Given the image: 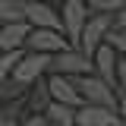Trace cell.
<instances>
[{
  "mask_svg": "<svg viewBox=\"0 0 126 126\" xmlns=\"http://www.w3.org/2000/svg\"><path fill=\"white\" fill-rule=\"evenodd\" d=\"M76 82V88L82 92L85 104H101V107H117L120 104V94L113 85H107L98 73H82V76H69Z\"/></svg>",
  "mask_w": 126,
  "mask_h": 126,
  "instance_id": "obj_1",
  "label": "cell"
},
{
  "mask_svg": "<svg viewBox=\"0 0 126 126\" xmlns=\"http://www.w3.org/2000/svg\"><path fill=\"white\" fill-rule=\"evenodd\" d=\"M47 73H63V76L94 73V60L82 50V47H63V50H57V54H50V60H47Z\"/></svg>",
  "mask_w": 126,
  "mask_h": 126,
  "instance_id": "obj_2",
  "label": "cell"
},
{
  "mask_svg": "<svg viewBox=\"0 0 126 126\" xmlns=\"http://www.w3.org/2000/svg\"><path fill=\"white\" fill-rule=\"evenodd\" d=\"M113 29V13H92L88 16V22H85V29H82V38H79V47L94 57V50L107 41V32Z\"/></svg>",
  "mask_w": 126,
  "mask_h": 126,
  "instance_id": "obj_3",
  "label": "cell"
},
{
  "mask_svg": "<svg viewBox=\"0 0 126 126\" xmlns=\"http://www.w3.org/2000/svg\"><path fill=\"white\" fill-rule=\"evenodd\" d=\"M25 47L29 50H38V54H57L63 47H73L66 32L63 29H41V25H32L29 38H25Z\"/></svg>",
  "mask_w": 126,
  "mask_h": 126,
  "instance_id": "obj_4",
  "label": "cell"
},
{
  "mask_svg": "<svg viewBox=\"0 0 126 126\" xmlns=\"http://www.w3.org/2000/svg\"><path fill=\"white\" fill-rule=\"evenodd\" d=\"M88 16H92V10H88L85 0H66L63 3L60 19H63V32H66V38H69L73 47H79V38H82V29H85Z\"/></svg>",
  "mask_w": 126,
  "mask_h": 126,
  "instance_id": "obj_5",
  "label": "cell"
},
{
  "mask_svg": "<svg viewBox=\"0 0 126 126\" xmlns=\"http://www.w3.org/2000/svg\"><path fill=\"white\" fill-rule=\"evenodd\" d=\"M47 60H50V54H38V50L22 54V60L16 63V69H13V79H16V82H22V85L29 88L38 76H44V73H47Z\"/></svg>",
  "mask_w": 126,
  "mask_h": 126,
  "instance_id": "obj_6",
  "label": "cell"
},
{
  "mask_svg": "<svg viewBox=\"0 0 126 126\" xmlns=\"http://www.w3.org/2000/svg\"><path fill=\"white\" fill-rule=\"evenodd\" d=\"M117 123H123L117 107H101V104L76 107V126H117Z\"/></svg>",
  "mask_w": 126,
  "mask_h": 126,
  "instance_id": "obj_7",
  "label": "cell"
},
{
  "mask_svg": "<svg viewBox=\"0 0 126 126\" xmlns=\"http://www.w3.org/2000/svg\"><path fill=\"white\" fill-rule=\"evenodd\" d=\"M47 88H50V98L60 101V104H69V107H82V104H85V101H82V92L76 88V82L69 76H63V73H50Z\"/></svg>",
  "mask_w": 126,
  "mask_h": 126,
  "instance_id": "obj_8",
  "label": "cell"
},
{
  "mask_svg": "<svg viewBox=\"0 0 126 126\" xmlns=\"http://www.w3.org/2000/svg\"><path fill=\"white\" fill-rule=\"evenodd\" d=\"M29 32H32V22H29V19L3 22V25H0V50H22Z\"/></svg>",
  "mask_w": 126,
  "mask_h": 126,
  "instance_id": "obj_9",
  "label": "cell"
},
{
  "mask_svg": "<svg viewBox=\"0 0 126 126\" xmlns=\"http://www.w3.org/2000/svg\"><path fill=\"white\" fill-rule=\"evenodd\" d=\"M94 73L104 79L107 85H113V88H120L117 85V47L110 44V41H104V44L94 50Z\"/></svg>",
  "mask_w": 126,
  "mask_h": 126,
  "instance_id": "obj_10",
  "label": "cell"
},
{
  "mask_svg": "<svg viewBox=\"0 0 126 126\" xmlns=\"http://www.w3.org/2000/svg\"><path fill=\"white\" fill-rule=\"evenodd\" d=\"M25 19H29L32 25H41V29H63L60 13H57L54 6H47V3H38V0H29Z\"/></svg>",
  "mask_w": 126,
  "mask_h": 126,
  "instance_id": "obj_11",
  "label": "cell"
},
{
  "mask_svg": "<svg viewBox=\"0 0 126 126\" xmlns=\"http://www.w3.org/2000/svg\"><path fill=\"white\" fill-rule=\"evenodd\" d=\"M50 101H54V98H50V88H47V82H41V76H38L32 82V92H29V98H25V107H29L32 113H44Z\"/></svg>",
  "mask_w": 126,
  "mask_h": 126,
  "instance_id": "obj_12",
  "label": "cell"
},
{
  "mask_svg": "<svg viewBox=\"0 0 126 126\" xmlns=\"http://www.w3.org/2000/svg\"><path fill=\"white\" fill-rule=\"evenodd\" d=\"M44 117H47V123H54V126H76V107L60 104V101H50Z\"/></svg>",
  "mask_w": 126,
  "mask_h": 126,
  "instance_id": "obj_13",
  "label": "cell"
},
{
  "mask_svg": "<svg viewBox=\"0 0 126 126\" xmlns=\"http://www.w3.org/2000/svg\"><path fill=\"white\" fill-rule=\"evenodd\" d=\"M25 6H29V0H0V22L25 19Z\"/></svg>",
  "mask_w": 126,
  "mask_h": 126,
  "instance_id": "obj_14",
  "label": "cell"
},
{
  "mask_svg": "<svg viewBox=\"0 0 126 126\" xmlns=\"http://www.w3.org/2000/svg\"><path fill=\"white\" fill-rule=\"evenodd\" d=\"M85 3H88L92 13H117L126 0H85Z\"/></svg>",
  "mask_w": 126,
  "mask_h": 126,
  "instance_id": "obj_15",
  "label": "cell"
},
{
  "mask_svg": "<svg viewBox=\"0 0 126 126\" xmlns=\"http://www.w3.org/2000/svg\"><path fill=\"white\" fill-rule=\"evenodd\" d=\"M107 41L113 47H117V54H126V32H120V29H110L107 32Z\"/></svg>",
  "mask_w": 126,
  "mask_h": 126,
  "instance_id": "obj_16",
  "label": "cell"
},
{
  "mask_svg": "<svg viewBox=\"0 0 126 126\" xmlns=\"http://www.w3.org/2000/svg\"><path fill=\"white\" fill-rule=\"evenodd\" d=\"M117 92H126V54L123 57H117Z\"/></svg>",
  "mask_w": 126,
  "mask_h": 126,
  "instance_id": "obj_17",
  "label": "cell"
},
{
  "mask_svg": "<svg viewBox=\"0 0 126 126\" xmlns=\"http://www.w3.org/2000/svg\"><path fill=\"white\" fill-rule=\"evenodd\" d=\"M113 29H120V32H126V3L113 13Z\"/></svg>",
  "mask_w": 126,
  "mask_h": 126,
  "instance_id": "obj_18",
  "label": "cell"
},
{
  "mask_svg": "<svg viewBox=\"0 0 126 126\" xmlns=\"http://www.w3.org/2000/svg\"><path fill=\"white\" fill-rule=\"evenodd\" d=\"M22 126H47V117L44 113H32V117L22 120Z\"/></svg>",
  "mask_w": 126,
  "mask_h": 126,
  "instance_id": "obj_19",
  "label": "cell"
},
{
  "mask_svg": "<svg viewBox=\"0 0 126 126\" xmlns=\"http://www.w3.org/2000/svg\"><path fill=\"white\" fill-rule=\"evenodd\" d=\"M120 94V104H117V110H120V120L126 123V92H117Z\"/></svg>",
  "mask_w": 126,
  "mask_h": 126,
  "instance_id": "obj_20",
  "label": "cell"
},
{
  "mask_svg": "<svg viewBox=\"0 0 126 126\" xmlns=\"http://www.w3.org/2000/svg\"><path fill=\"white\" fill-rule=\"evenodd\" d=\"M0 126H22V120H13V117H3L0 113Z\"/></svg>",
  "mask_w": 126,
  "mask_h": 126,
  "instance_id": "obj_21",
  "label": "cell"
},
{
  "mask_svg": "<svg viewBox=\"0 0 126 126\" xmlns=\"http://www.w3.org/2000/svg\"><path fill=\"white\" fill-rule=\"evenodd\" d=\"M0 107H3V98H0Z\"/></svg>",
  "mask_w": 126,
  "mask_h": 126,
  "instance_id": "obj_22",
  "label": "cell"
},
{
  "mask_svg": "<svg viewBox=\"0 0 126 126\" xmlns=\"http://www.w3.org/2000/svg\"><path fill=\"white\" fill-rule=\"evenodd\" d=\"M117 126H126V123H117Z\"/></svg>",
  "mask_w": 126,
  "mask_h": 126,
  "instance_id": "obj_23",
  "label": "cell"
},
{
  "mask_svg": "<svg viewBox=\"0 0 126 126\" xmlns=\"http://www.w3.org/2000/svg\"><path fill=\"white\" fill-rule=\"evenodd\" d=\"M47 126H54V123H47Z\"/></svg>",
  "mask_w": 126,
  "mask_h": 126,
  "instance_id": "obj_24",
  "label": "cell"
},
{
  "mask_svg": "<svg viewBox=\"0 0 126 126\" xmlns=\"http://www.w3.org/2000/svg\"><path fill=\"white\" fill-rule=\"evenodd\" d=\"M0 25H3V22H0Z\"/></svg>",
  "mask_w": 126,
  "mask_h": 126,
  "instance_id": "obj_25",
  "label": "cell"
}]
</instances>
